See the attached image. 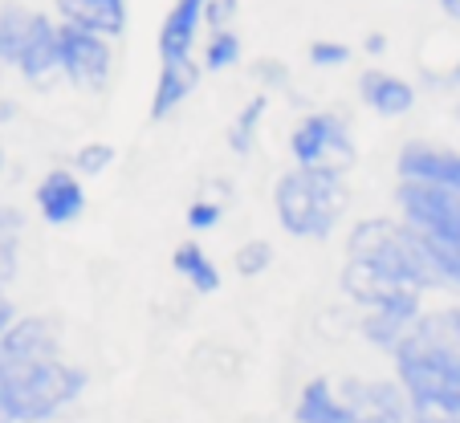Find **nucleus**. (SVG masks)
<instances>
[{
	"instance_id": "f257e3e1",
	"label": "nucleus",
	"mask_w": 460,
	"mask_h": 423,
	"mask_svg": "<svg viewBox=\"0 0 460 423\" xmlns=\"http://www.w3.org/2000/svg\"><path fill=\"white\" fill-rule=\"evenodd\" d=\"M350 212V175L331 167H286L273 180V220L289 241L326 244Z\"/></svg>"
},
{
	"instance_id": "f03ea898",
	"label": "nucleus",
	"mask_w": 460,
	"mask_h": 423,
	"mask_svg": "<svg viewBox=\"0 0 460 423\" xmlns=\"http://www.w3.org/2000/svg\"><path fill=\"white\" fill-rule=\"evenodd\" d=\"M94 375L74 358H21L0 363V407L13 423H61L90 391Z\"/></svg>"
},
{
	"instance_id": "7ed1b4c3",
	"label": "nucleus",
	"mask_w": 460,
	"mask_h": 423,
	"mask_svg": "<svg viewBox=\"0 0 460 423\" xmlns=\"http://www.w3.org/2000/svg\"><path fill=\"white\" fill-rule=\"evenodd\" d=\"M342 260H358V265H367L383 281H391V286L436 294L432 269H428V257H424V241L400 216L355 220L347 228V241H342Z\"/></svg>"
},
{
	"instance_id": "20e7f679",
	"label": "nucleus",
	"mask_w": 460,
	"mask_h": 423,
	"mask_svg": "<svg viewBox=\"0 0 460 423\" xmlns=\"http://www.w3.org/2000/svg\"><path fill=\"white\" fill-rule=\"evenodd\" d=\"M391 379L403 387L416 411L460 415V350H444L408 334L391 355Z\"/></svg>"
},
{
	"instance_id": "39448f33",
	"label": "nucleus",
	"mask_w": 460,
	"mask_h": 423,
	"mask_svg": "<svg viewBox=\"0 0 460 423\" xmlns=\"http://www.w3.org/2000/svg\"><path fill=\"white\" fill-rule=\"evenodd\" d=\"M286 151L294 159V167H331L339 175H350V167L358 163V143L342 110H305L302 119L289 127Z\"/></svg>"
},
{
	"instance_id": "423d86ee",
	"label": "nucleus",
	"mask_w": 460,
	"mask_h": 423,
	"mask_svg": "<svg viewBox=\"0 0 460 423\" xmlns=\"http://www.w3.org/2000/svg\"><path fill=\"white\" fill-rule=\"evenodd\" d=\"M391 204H395V216L408 228H416L420 236L444 244V249L460 252V191L395 180Z\"/></svg>"
},
{
	"instance_id": "0eeeda50",
	"label": "nucleus",
	"mask_w": 460,
	"mask_h": 423,
	"mask_svg": "<svg viewBox=\"0 0 460 423\" xmlns=\"http://www.w3.org/2000/svg\"><path fill=\"white\" fill-rule=\"evenodd\" d=\"M58 57L61 78L82 94H102L114 78V41L102 33H90L78 25H61L58 21Z\"/></svg>"
},
{
	"instance_id": "6e6552de",
	"label": "nucleus",
	"mask_w": 460,
	"mask_h": 423,
	"mask_svg": "<svg viewBox=\"0 0 460 423\" xmlns=\"http://www.w3.org/2000/svg\"><path fill=\"white\" fill-rule=\"evenodd\" d=\"M90 207V191L86 180L74 172L70 163L61 167H45L33 183V212L41 216V225L49 228H70L86 216Z\"/></svg>"
},
{
	"instance_id": "1a4fd4ad",
	"label": "nucleus",
	"mask_w": 460,
	"mask_h": 423,
	"mask_svg": "<svg viewBox=\"0 0 460 423\" xmlns=\"http://www.w3.org/2000/svg\"><path fill=\"white\" fill-rule=\"evenodd\" d=\"M355 423H416V407L403 395L395 379H371V375H350L339 383Z\"/></svg>"
},
{
	"instance_id": "9d476101",
	"label": "nucleus",
	"mask_w": 460,
	"mask_h": 423,
	"mask_svg": "<svg viewBox=\"0 0 460 423\" xmlns=\"http://www.w3.org/2000/svg\"><path fill=\"white\" fill-rule=\"evenodd\" d=\"M395 180L460 191V147H444L432 138H403L395 151Z\"/></svg>"
},
{
	"instance_id": "9b49d317",
	"label": "nucleus",
	"mask_w": 460,
	"mask_h": 423,
	"mask_svg": "<svg viewBox=\"0 0 460 423\" xmlns=\"http://www.w3.org/2000/svg\"><path fill=\"white\" fill-rule=\"evenodd\" d=\"M208 4L212 0H172V9L164 13L155 33V53L159 61H180V57H196V45L204 41L208 25Z\"/></svg>"
},
{
	"instance_id": "f8f14e48",
	"label": "nucleus",
	"mask_w": 460,
	"mask_h": 423,
	"mask_svg": "<svg viewBox=\"0 0 460 423\" xmlns=\"http://www.w3.org/2000/svg\"><path fill=\"white\" fill-rule=\"evenodd\" d=\"M355 94H358V102L371 114H379V119H408L420 106L416 82L403 78V74H391V69H383V66H371L358 74Z\"/></svg>"
},
{
	"instance_id": "ddd939ff",
	"label": "nucleus",
	"mask_w": 460,
	"mask_h": 423,
	"mask_svg": "<svg viewBox=\"0 0 460 423\" xmlns=\"http://www.w3.org/2000/svg\"><path fill=\"white\" fill-rule=\"evenodd\" d=\"M21 82L29 86H49L53 78H61V57H58V17L53 13H33V25L25 33V45L17 53Z\"/></svg>"
},
{
	"instance_id": "4468645a",
	"label": "nucleus",
	"mask_w": 460,
	"mask_h": 423,
	"mask_svg": "<svg viewBox=\"0 0 460 423\" xmlns=\"http://www.w3.org/2000/svg\"><path fill=\"white\" fill-rule=\"evenodd\" d=\"M61 355V326L49 313H21L4 338H0V363L21 358H58Z\"/></svg>"
},
{
	"instance_id": "2eb2a0df",
	"label": "nucleus",
	"mask_w": 460,
	"mask_h": 423,
	"mask_svg": "<svg viewBox=\"0 0 460 423\" xmlns=\"http://www.w3.org/2000/svg\"><path fill=\"white\" fill-rule=\"evenodd\" d=\"M204 82V66L200 57H180V61H159V74H155V86H151V122H167L175 110H183L196 90Z\"/></svg>"
},
{
	"instance_id": "dca6fc26",
	"label": "nucleus",
	"mask_w": 460,
	"mask_h": 423,
	"mask_svg": "<svg viewBox=\"0 0 460 423\" xmlns=\"http://www.w3.org/2000/svg\"><path fill=\"white\" fill-rule=\"evenodd\" d=\"M53 17L61 25H78L90 33H102L111 41H119L127 33L130 4L127 0H53Z\"/></svg>"
},
{
	"instance_id": "f3484780",
	"label": "nucleus",
	"mask_w": 460,
	"mask_h": 423,
	"mask_svg": "<svg viewBox=\"0 0 460 423\" xmlns=\"http://www.w3.org/2000/svg\"><path fill=\"white\" fill-rule=\"evenodd\" d=\"M294 423H355V415H350L347 399L331 375H314L297 387Z\"/></svg>"
},
{
	"instance_id": "a211bd4d",
	"label": "nucleus",
	"mask_w": 460,
	"mask_h": 423,
	"mask_svg": "<svg viewBox=\"0 0 460 423\" xmlns=\"http://www.w3.org/2000/svg\"><path fill=\"white\" fill-rule=\"evenodd\" d=\"M172 269L196 297H217L220 286H225V273H220L217 257L200 244V236H183V241L175 244L172 249Z\"/></svg>"
},
{
	"instance_id": "6ab92c4d",
	"label": "nucleus",
	"mask_w": 460,
	"mask_h": 423,
	"mask_svg": "<svg viewBox=\"0 0 460 423\" xmlns=\"http://www.w3.org/2000/svg\"><path fill=\"white\" fill-rule=\"evenodd\" d=\"M270 94H252V98H244L241 106H236V114L228 119V130H225V147H228V155H236V159H249L252 151H257V143H261V127H265V119H270Z\"/></svg>"
},
{
	"instance_id": "aec40b11",
	"label": "nucleus",
	"mask_w": 460,
	"mask_h": 423,
	"mask_svg": "<svg viewBox=\"0 0 460 423\" xmlns=\"http://www.w3.org/2000/svg\"><path fill=\"white\" fill-rule=\"evenodd\" d=\"M411 334L420 342H432V346H444V350H460V302H440V305H428L420 313V322L411 326Z\"/></svg>"
},
{
	"instance_id": "412c9836",
	"label": "nucleus",
	"mask_w": 460,
	"mask_h": 423,
	"mask_svg": "<svg viewBox=\"0 0 460 423\" xmlns=\"http://www.w3.org/2000/svg\"><path fill=\"white\" fill-rule=\"evenodd\" d=\"M358 338H363L371 350H379V355H395L403 346V338L411 334V322H400V318H391V313H379V310H363L355 322Z\"/></svg>"
},
{
	"instance_id": "4be33fe9",
	"label": "nucleus",
	"mask_w": 460,
	"mask_h": 423,
	"mask_svg": "<svg viewBox=\"0 0 460 423\" xmlns=\"http://www.w3.org/2000/svg\"><path fill=\"white\" fill-rule=\"evenodd\" d=\"M244 61V41L236 29H212L200 41V66L204 74H228Z\"/></svg>"
},
{
	"instance_id": "5701e85b",
	"label": "nucleus",
	"mask_w": 460,
	"mask_h": 423,
	"mask_svg": "<svg viewBox=\"0 0 460 423\" xmlns=\"http://www.w3.org/2000/svg\"><path fill=\"white\" fill-rule=\"evenodd\" d=\"M33 13L37 9H25V4H0V69H13L17 66V53L25 45V33L33 25Z\"/></svg>"
},
{
	"instance_id": "b1692460",
	"label": "nucleus",
	"mask_w": 460,
	"mask_h": 423,
	"mask_svg": "<svg viewBox=\"0 0 460 423\" xmlns=\"http://www.w3.org/2000/svg\"><path fill=\"white\" fill-rule=\"evenodd\" d=\"M273 260H278L273 241H265V236H249V241H241L233 249V273L244 277V281H257V277H265L273 269Z\"/></svg>"
},
{
	"instance_id": "393cba45",
	"label": "nucleus",
	"mask_w": 460,
	"mask_h": 423,
	"mask_svg": "<svg viewBox=\"0 0 460 423\" xmlns=\"http://www.w3.org/2000/svg\"><path fill=\"white\" fill-rule=\"evenodd\" d=\"M225 216H228L225 196H196L183 207V228H188L191 236H208L225 225Z\"/></svg>"
},
{
	"instance_id": "a878e982",
	"label": "nucleus",
	"mask_w": 460,
	"mask_h": 423,
	"mask_svg": "<svg viewBox=\"0 0 460 423\" xmlns=\"http://www.w3.org/2000/svg\"><path fill=\"white\" fill-rule=\"evenodd\" d=\"M114 159H119V151H114L106 138H90V143H82L70 155V167L82 180H98V175H106L114 167Z\"/></svg>"
},
{
	"instance_id": "bb28decb",
	"label": "nucleus",
	"mask_w": 460,
	"mask_h": 423,
	"mask_svg": "<svg viewBox=\"0 0 460 423\" xmlns=\"http://www.w3.org/2000/svg\"><path fill=\"white\" fill-rule=\"evenodd\" d=\"M249 78L257 82L261 94H286V90L294 86V69L281 57H257L249 66Z\"/></svg>"
},
{
	"instance_id": "cd10ccee",
	"label": "nucleus",
	"mask_w": 460,
	"mask_h": 423,
	"mask_svg": "<svg viewBox=\"0 0 460 423\" xmlns=\"http://www.w3.org/2000/svg\"><path fill=\"white\" fill-rule=\"evenodd\" d=\"M350 57H355V49L347 41H334V37H318L305 45V61L314 69H347Z\"/></svg>"
},
{
	"instance_id": "c85d7f7f",
	"label": "nucleus",
	"mask_w": 460,
	"mask_h": 423,
	"mask_svg": "<svg viewBox=\"0 0 460 423\" xmlns=\"http://www.w3.org/2000/svg\"><path fill=\"white\" fill-rule=\"evenodd\" d=\"M17 273H21V236H0V294H9Z\"/></svg>"
},
{
	"instance_id": "c756f323",
	"label": "nucleus",
	"mask_w": 460,
	"mask_h": 423,
	"mask_svg": "<svg viewBox=\"0 0 460 423\" xmlns=\"http://www.w3.org/2000/svg\"><path fill=\"white\" fill-rule=\"evenodd\" d=\"M420 86L436 90V94H452V90H460V61L448 66V69H420Z\"/></svg>"
},
{
	"instance_id": "7c9ffc66",
	"label": "nucleus",
	"mask_w": 460,
	"mask_h": 423,
	"mask_svg": "<svg viewBox=\"0 0 460 423\" xmlns=\"http://www.w3.org/2000/svg\"><path fill=\"white\" fill-rule=\"evenodd\" d=\"M0 236H25V207L0 204Z\"/></svg>"
},
{
	"instance_id": "2f4dec72",
	"label": "nucleus",
	"mask_w": 460,
	"mask_h": 423,
	"mask_svg": "<svg viewBox=\"0 0 460 423\" xmlns=\"http://www.w3.org/2000/svg\"><path fill=\"white\" fill-rule=\"evenodd\" d=\"M358 49H363L367 57H383V53L391 49V37H387V33H379V29H375V33H367L363 41H358Z\"/></svg>"
},
{
	"instance_id": "473e14b6",
	"label": "nucleus",
	"mask_w": 460,
	"mask_h": 423,
	"mask_svg": "<svg viewBox=\"0 0 460 423\" xmlns=\"http://www.w3.org/2000/svg\"><path fill=\"white\" fill-rule=\"evenodd\" d=\"M21 318V310H17V302H13L9 294H0V338H4V330L13 326V322Z\"/></svg>"
},
{
	"instance_id": "72a5a7b5",
	"label": "nucleus",
	"mask_w": 460,
	"mask_h": 423,
	"mask_svg": "<svg viewBox=\"0 0 460 423\" xmlns=\"http://www.w3.org/2000/svg\"><path fill=\"white\" fill-rule=\"evenodd\" d=\"M416 423H460V415H444V411H416Z\"/></svg>"
},
{
	"instance_id": "f704fd0d",
	"label": "nucleus",
	"mask_w": 460,
	"mask_h": 423,
	"mask_svg": "<svg viewBox=\"0 0 460 423\" xmlns=\"http://www.w3.org/2000/svg\"><path fill=\"white\" fill-rule=\"evenodd\" d=\"M436 9H440V17H448L460 25V0H436Z\"/></svg>"
},
{
	"instance_id": "c9c22d12",
	"label": "nucleus",
	"mask_w": 460,
	"mask_h": 423,
	"mask_svg": "<svg viewBox=\"0 0 460 423\" xmlns=\"http://www.w3.org/2000/svg\"><path fill=\"white\" fill-rule=\"evenodd\" d=\"M13 119H17V102H13V98H4V94H0V127H9Z\"/></svg>"
},
{
	"instance_id": "e433bc0d",
	"label": "nucleus",
	"mask_w": 460,
	"mask_h": 423,
	"mask_svg": "<svg viewBox=\"0 0 460 423\" xmlns=\"http://www.w3.org/2000/svg\"><path fill=\"white\" fill-rule=\"evenodd\" d=\"M4 172H9V151H4V143H0V180H4Z\"/></svg>"
},
{
	"instance_id": "4c0bfd02",
	"label": "nucleus",
	"mask_w": 460,
	"mask_h": 423,
	"mask_svg": "<svg viewBox=\"0 0 460 423\" xmlns=\"http://www.w3.org/2000/svg\"><path fill=\"white\" fill-rule=\"evenodd\" d=\"M452 122L460 127V98H456V106H452Z\"/></svg>"
},
{
	"instance_id": "58836bf2",
	"label": "nucleus",
	"mask_w": 460,
	"mask_h": 423,
	"mask_svg": "<svg viewBox=\"0 0 460 423\" xmlns=\"http://www.w3.org/2000/svg\"><path fill=\"white\" fill-rule=\"evenodd\" d=\"M0 423H13V419H9V411H4V407H0Z\"/></svg>"
},
{
	"instance_id": "ea45409f",
	"label": "nucleus",
	"mask_w": 460,
	"mask_h": 423,
	"mask_svg": "<svg viewBox=\"0 0 460 423\" xmlns=\"http://www.w3.org/2000/svg\"><path fill=\"white\" fill-rule=\"evenodd\" d=\"M236 4H241V0H236Z\"/></svg>"
}]
</instances>
